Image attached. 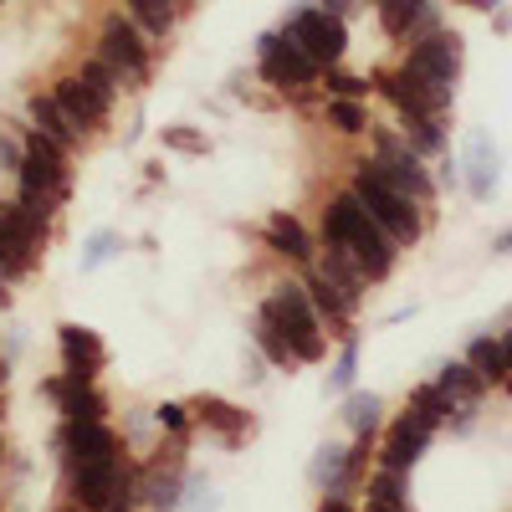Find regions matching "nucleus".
<instances>
[{
	"label": "nucleus",
	"instance_id": "obj_47",
	"mask_svg": "<svg viewBox=\"0 0 512 512\" xmlns=\"http://www.w3.org/2000/svg\"><path fill=\"white\" fill-rule=\"evenodd\" d=\"M108 512H128V502H113V507H108Z\"/></svg>",
	"mask_w": 512,
	"mask_h": 512
},
{
	"label": "nucleus",
	"instance_id": "obj_26",
	"mask_svg": "<svg viewBox=\"0 0 512 512\" xmlns=\"http://www.w3.org/2000/svg\"><path fill=\"white\" fill-rule=\"evenodd\" d=\"M379 6V26L390 36H405L415 21H425V0H374Z\"/></svg>",
	"mask_w": 512,
	"mask_h": 512
},
{
	"label": "nucleus",
	"instance_id": "obj_13",
	"mask_svg": "<svg viewBox=\"0 0 512 512\" xmlns=\"http://www.w3.org/2000/svg\"><path fill=\"white\" fill-rule=\"evenodd\" d=\"M431 425H425L420 415H400L395 425H390V441H384V456H379V466H390V472H410V466L420 461V451L431 446Z\"/></svg>",
	"mask_w": 512,
	"mask_h": 512
},
{
	"label": "nucleus",
	"instance_id": "obj_18",
	"mask_svg": "<svg viewBox=\"0 0 512 512\" xmlns=\"http://www.w3.org/2000/svg\"><path fill=\"white\" fill-rule=\"evenodd\" d=\"M41 236H47V221L31 216V210L21 200H0V241H11L21 246L31 262H36V251H41Z\"/></svg>",
	"mask_w": 512,
	"mask_h": 512
},
{
	"label": "nucleus",
	"instance_id": "obj_17",
	"mask_svg": "<svg viewBox=\"0 0 512 512\" xmlns=\"http://www.w3.org/2000/svg\"><path fill=\"white\" fill-rule=\"evenodd\" d=\"M31 128H36L41 139H52L62 154L77 149V139H82V128L62 113V103H57L52 93H36V98H31Z\"/></svg>",
	"mask_w": 512,
	"mask_h": 512
},
{
	"label": "nucleus",
	"instance_id": "obj_33",
	"mask_svg": "<svg viewBox=\"0 0 512 512\" xmlns=\"http://www.w3.org/2000/svg\"><path fill=\"white\" fill-rule=\"evenodd\" d=\"M328 123L338 128V134H364V108L354 103V98H338V103H328Z\"/></svg>",
	"mask_w": 512,
	"mask_h": 512
},
{
	"label": "nucleus",
	"instance_id": "obj_2",
	"mask_svg": "<svg viewBox=\"0 0 512 512\" xmlns=\"http://www.w3.org/2000/svg\"><path fill=\"white\" fill-rule=\"evenodd\" d=\"M349 190H354V200L369 210V221H374L384 236H390L395 246H410V241L420 236L415 200H410V195H400V190H395L390 180H384V175H379V169H374L369 159L354 169V185H349Z\"/></svg>",
	"mask_w": 512,
	"mask_h": 512
},
{
	"label": "nucleus",
	"instance_id": "obj_15",
	"mask_svg": "<svg viewBox=\"0 0 512 512\" xmlns=\"http://www.w3.org/2000/svg\"><path fill=\"white\" fill-rule=\"evenodd\" d=\"M190 415L205 425V431L226 436L231 446L251 431V415H246V410H236V405H231V400H221V395H195V400H190Z\"/></svg>",
	"mask_w": 512,
	"mask_h": 512
},
{
	"label": "nucleus",
	"instance_id": "obj_27",
	"mask_svg": "<svg viewBox=\"0 0 512 512\" xmlns=\"http://www.w3.org/2000/svg\"><path fill=\"white\" fill-rule=\"evenodd\" d=\"M466 364H472L482 379H507V359H502V338H472V349H466Z\"/></svg>",
	"mask_w": 512,
	"mask_h": 512
},
{
	"label": "nucleus",
	"instance_id": "obj_49",
	"mask_svg": "<svg viewBox=\"0 0 512 512\" xmlns=\"http://www.w3.org/2000/svg\"><path fill=\"white\" fill-rule=\"evenodd\" d=\"M67 512H82V507H77V502H72V507H67Z\"/></svg>",
	"mask_w": 512,
	"mask_h": 512
},
{
	"label": "nucleus",
	"instance_id": "obj_25",
	"mask_svg": "<svg viewBox=\"0 0 512 512\" xmlns=\"http://www.w3.org/2000/svg\"><path fill=\"white\" fill-rule=\"evenodd\" d=\"M344 461H349L344 446H323V451L313 456V466H308V482H313L318 492H338V487H344Z\"/></svg>",
	"mask_w": 512,
	"mask_h": 512
},
{
	"label": "nucleus",
	"instance_id": "obj_4",
	"mask_svg": "<svg viewBox=\"0 0 512 512\" xmlns=\"http://www.w3.org/2000/svg\"><path fill=\"white\" fill-rule=\"evenodd\" d=\"M139 487V472H123L118 456L113 461H82L72 466V502L82 512H108L113 502H128Z\"/></svg>",
	"mask_w": 512,
	"mask_h": 512
},
{
	"label": "nucleus",
	"instance_id": "obj_41",
	"mask_svg": "<svg viewBox=\"0 0 512 512\" xmlns=\"http://www.w3.org/2000/svg\"><path fill=\"white\" fill-rule=\"evenodd\" d=\"M0 313H11V277H0Z\"/></svg>",
	"mask_w": 512,
	"mask_h": 512
},
{
	"label": "nucleus",
	"instance_id": "obj_9",
	"mask_svg": "<svg viewBox=\"0 0 512 512\" xmlns=\"http://www.w3.org/2000/svg\"><path fill=\"white\" fill-rule=\"evenodd\" d=\"M52 98L62 103V113L77 123V128H98L103 118H108V108H113V98L118 93H108V88H98L93 77H62L57 88H52Z\"/></svg>",
	"mask_w": 512,
	"mask_h": 512
},
{
	"label": "nucleus",
	"instance_id": "obj_39",
	"mask_svg": "<svg viewBox=\"0 0 512 512\" xmlns=\"http://www.w3.org/2000/svg\"><path fill=\"white\" fill-rule=\"evenodd\" d=\"M26 159V144H16L11 134H0V169H21Z\"/></svg>",
	"mask_w": 512,
	"mask_h": 512
},
{
	"label": "nucleus",
	"instance_id": "obj_31",
	"mask_svg": "<svg viewBox=\"0 0 512 512\" xmlns=\"http://www.w3.org/2000/svg\"><path fill=\"white\" fill-rule=\"evenodd\" d=\"M123 251V236L118 231H93L88 236V251H82V272H98L108 256H118Z\"/></svg>",
	"mask_w": 512,
	"mask_h": 512
},
{
	"label": "nucleus",
	"instance_id": "obj_45",
	"mask_svg": "<svg viewBox=\"0 0 512 512\" xmlns=\"http://www.w3.org/2000/svg\"><path fill=\"white\" fill-rule=\"evenodd\" d=\"M497 251H512V231H502V236H497Z\"/></svg>",
	"mask_w": 512,
	"mask_h": 512
},
{
	"label": "nucleus",
	"instance_id": "obj_46",
	"mask_svg": "<svg viewBox=\"0 0 512 512\" xmlns=\"http://www.w3.org/2000/svg\"><path fill=\"white\" fill-rule=\"evenodd\" d=\"M6 374H11V369H6V359H0V390H6Z\"/></svg>",
	"mask_w": 512,
	"mask_h": 512
},
{
	"label": "nucleus",
	"instance_id": "obj_43",
	"mask_svg": "<svg viewBox=\"0 0 512 512\" xmlns=\"http://www.w3.org/2000/svg\"><path fill=\"white\" fill-rule=\"evenodd\" d=\"M502 359H507V374H512V333H502Z\"/></svg>",
	"mask_w": 512,
	"mask_h": 512
},
{
	"label": "nucleus",
	"instance_id": "obj_5",
	"mask_svg": "<svg viewBox=\"0 0 512 512\" xmlns=\"http://www.w3.org/2000/svg\"><path fill=\"white\" fill-rule=\"evenodd\" d=\"M287 36L303 47L318 67H333L338 57H344L349 47V31H344V16H328L323 6H308V11H297L287 21Z\"/></svg>",
	"mask_w": 512,
	"mask_h": 512
},
{
	"label": "nucleus",
	"instance_id": "obj_28",
	"mask_svg": "<svg viewBox=\"0 0 512 512\" xmlns=\"http://www.w3.org/2000/svg\"><path fill=\"white\" fill-rule=\"evenodd\" d=\"M128 16H134V26H144L149 36H164L175 26V6H169V0H128Z\"/></svg>",
	"mask_w": 512,
	"mask_h": 512
},
{
	"label": "nucleus",
	"instance_id": "obj_35",
	"mask_svg": "<svg viewBox=\"0 0 512 512\" xmlns=\"http://www.w3.org/2000/svg\"><path fill=\"white\" fill-rule=\"evenodd\" d=\"M164 149H175V154H205V149H210V139L180 123V128H164Z\"/></svg>",
	"mask_w": 512,
	"mask_h": 512
},
{
	"label": "nucleus",
	"instance_id": "obj_22",
	"mask_svg": "<svg viewBox=\"0 0 512 512\" xmlns=\"http://www.w3.org/2000/svg\"><path fill=\"white\" fill-rule=\"evenodd\" d=\"M251 344H256V354L262 359H272L277 369H287L292 374V364H297V354H292V344H287V333L272 323V318H262L256 313V328H251Z\"/></svg>",
	"mask_w": 512,
	"mask_h": 512
},
{
	"label": "nucleus",
	"instance_id": "obj_29",
	"mask_svg": "<svg viewBox=\"0 0 512 512\" xmlns=\"http://www.w3.org/2000/svg\"><path fill=\"white\" fill-rule=\"evenodd\" d=\"M354 374H359V333H349L344 349H338L333 374H328V390H333V395H349V390H354Z\"/></svg>",
	"mask_w": 512,
	"mask_h": 512
},
{
	"label": "nucleus",
	"instance_id": "obj_8",
	"mask_svg": "<svg viewBox=\"0 0 512 512\" xmlns=\"http://www.w3.org/2000/svg\"><path fill=\"white\" fill-rule=\"evenodd\" d=\"M374 169H379V175L390 180L400 195H410L415 205H425V200L436 195V185H431V175H425L420 154L405 149V144H395L390 134H379V159H374Z\"/></svg>",
	"mask_w": 512,
	"mask_h": 512
},
{
	"label": "nucleus",
	"instance_id": "obj_20",
	"mask_svg": "<svg viewBox=\"0 0 512 512\" xmlns=\"http://www.w3.org/2000/svg\"><path fill=\"white\" fill-rule=\"evenodd\" d=\"M267 246L277 251V256H287V262H313V241H308V231L303 226H297L292 216H287V210H277V216L267 221Z\"/></svg>",
	"mask_w": 512,
	"mask_h": 512
},
{
	"label": "nucleus",
	"instance_id": "obj_37",
	"mask_svg": "<svg viewBox=\"0 0 512 512\" xmlns=\"http://www.w3.org/2000/svg\"><path fill=\"white\" fill-rule=\"evenodd\" d=\"M26 267H31V256L21 246H11V241H0V277H21Z\"/></svg>",
	"mask_w": 512,
	"mask_h": 512
},
{
	"label": "nucleus",
	"instance_id": "obj_42",
	"mask_svg": "<svg viewBox=\"0 0 512 512\" xmlns=\"http://www.w3.org/2000/svg\"><path fill=\"white\" fill-rule=\"evenodd\" d=\"M344 6H349V0H323V11H328V16H344Z\"/></svg>",
	"mask_w": 512,
	"mask_h": 512
},
{
	"label": "nucleus",
	"instance_id": "obj_19",
	"mask_svg": "<svg viewBox=\"0 0 512 512\" xmlns=\"http://www.w3.org/2000/svg\"><path fill=\"white\" fill-rule=\"evenodd\" d=\"M333 287H338V297H344L349 308H359L364 303V287H369V277L359 272V262L344 251V246H328V256H323V267H318Z\"/></svg>",
	"mask_w": 512,
	"mask_h": 512
},
{
	"label": "nucleus",
	"instance_id": "obj_36",
	"mask_svg": "<svg viewBox=\"0 0 512 512\" xmlns=\"http://www.w3.org/2000/svg\"><path fill=\"white\" fill-rule=\"evenodd\" d=\"M154 420L164 425V431H175V436H180L185 425H190V405H175V400H164V405L154 410Z\"/></svg>",
	"mask_w": 512,
	"mask_h": 512
},
{
	"label": "nucleus",
	"instance_id": "obj_11",
	"mask_svg": "<svg viewBox=\"0 0 512 512\" xmlns=\"http://www.w3.org/2000/svg\"><path fill=\"white\" fill-rule=\"evenodd\" d=\"M57 446L67 451V472L82 461H113L118 456V441L103 420H67L57 431Z\"/></svg>",
	"mask_w": 512,
	"mask_h": 512
},
{
	"label": "nucleus",
	"instance_id": "obj_21",
	"mask_svg": "<svg viewBox=\"0 0 512 512\" xmlns=\"http://www.w3.org/2000/svg\"><path fill=\"white\" fill-rule=\"evenodd\" d=\"M436 384H441V390H446V395H451L461 410H472V405L482 400V390H487V379H482L472 364H466V359H461V364H446Z\"/></svg>",
	"mask_w": 512,
	"mask_h": 512
},
{
	"label": "nucleus",
	"instance_id": "obj_44",
	"mask_svg": "<svg viewBox=\"0 0 512 512\" xmlns=\"http://www.w3.org/2000/svg\"><path fill=\"white\" fill-rule=\"evenodd\" d=\"M364 512H400V507H390V502H369Z\"/></svg>",
	"mask_w": 512,
	"mask_h": 512
},
{
	"label": "nucleus",
	"instance_id": "obj_6",
	"mask_svg": "<svg viewBox=\"0 0 512 512\" xmlns=\"http://www.w3.org/2000/svg\"><path fill=\"white\" fill-rule=\"evenodd\" d=\"M128 88H139V82L149 77V47H144V31L128 21V16H108L103 26V52H98Z\"/></svg>",
	"mask_w": 512,
	"mask_h": 512
},
{
	"label": "nucleus",
	"instance_id": "obj_23",
	"mask_svg": "<svg viewBox=\"0 0 512 512\" xmlns=\"http://www.w3.org/2000/svg\"><path fill=\"white\" fill-rule=\"evenodd\" d=\"M451 410H456V400L441 390V384H420L415 390V400H410V415H420L431 431H441V425L451 420Z\"/></svg>",
	"mask_w": 512,
	"mask_h": 512
},
{
	"label": "nucleus",
	"instance_id": "obj_24",
	"mask_svg": "<svg viewBox=\"0 0 512 512\" xmlns=\"http://www.w3.org/2000/svg\"><path fill=\"white\" fill-rule=\"evenodd\" d=\"M466 164H472V195L487 200L492 185H497V154H492L487 134H472V154H466Z\"/></svg>",
	"mask_w": 512,
	"mask_h": 512
},
{
	"label": "nucleus",
	"instance_id": "obj_14",
	"mask_svg": "<svg viewBox=\"0 0 512 512\" xmlns=\"http://www.w3.org/2000/svg\"><path fill=\"white\" fill-rule=\"evenodd\" d=\"M57 405H62V415L67 420H103V410H108V400L93 390V379H72V374H57V379H47L41 384Z\"/></svg>",
	"mask_w": 512,
	"mask_h": 512
},
{
	"label": "nucleus",
	"instance_id": "obj_7",
	"mask_svg": "<svg viewBox=\"0 0 512 512\" xmlns=\"http://www.w3.org/2000/svg\"><path fill=\"white\" fill-rule=\"evenodd\" d=\"M262 77L272 82V88H308V82H318V62L297 47V41L287 31H267L262 36Z\"/></svg>",
	"mask_w": 512,
	"mask_h": 512
},
{
	"label": "nucleus",
	"instance_id": "obj_48",
	"mask_svg": "<svg viewBox=\"0 0 512 512\" xmlns=\"http://www.w3.org/2000/svg\"><path fill=\"white\" fill-rule=\"evenodd\" d=\"M502 384H507V395H512V374H507V379H502Z\"/></svg>",
	"mask_w": 512,
	"mask_h": 512
},
{
	"label": "nucleus",
	"instance_id": "obj_12",
	"mask_svg": "<svg viewBox=\"0 0 512 512\" xmlns=\"http://www.w3.org/2000/svg\"><path fill=\"white\" fill-rule=\"evenodd\" d=\"M57 349H62V369L72 379H93L108 364L103 338L93 328H82V323H57Z\"/></svg>",
	"mask_w": 512,
	"mask_h": 512
},
{
	"label": "nucleus",
	"instance_id": "obj_3",
	"mask_svg": "<svg viewBox=\"0 0 512 512\" xmlns=\"http://www.w3.org/2000/svg\"><path fill=\"white\" fill-rule=\"evenodd\" d=\"M256 313L272 318V323L287 333V344H292L297 364H318V359L328 354V333H323V323H318V313H313V303H308V292H303V287L282 282Z\"/></svg>",
	"mask_w": 512,
	"mask_h": 512
},
{
	"label": "nucleus",
	"instance_id": "obj_40",
	"mask_svg": "<svg viewBox=\"0 0 512 512\" xmlns=\"http://www.w3.org/2000/svg\"><path fill=\"white\" fill-rule=\"evenodd\" d=\"M318 512H354L344 497H338V492H323V502H318Z\"/></svg>",
	"mask_w": 512,
	"mask_h": 512
},
{
	"label": "nucleus",
	"instance_id": "obj_30",
	"mask_svg": "<svg viewBox=\"0 0 512 512\" xmlns=\"http://www.w3.org/2000/svg\"><path fill=\"white\" fill-rule=\"evenodd\" d=\"M379 395H349L344 400V420H349V431L354 436H374V425H379Z\"/></svg>",
	"mask_w": 512,
	"mask_h": 512
},
{
	"label": "nucleus",
	"instance_id": "obj_38",
	"mask_svg": "<svg viewBox=\"0 0 512 512\" xmlns=\"http://www.w3.org/2000/svg\"><path fill=\"white\" fill-rule=\"evenodd\" d=\"M328 88H333L338 98H364V93H369V82H364V77H349V72H333V77H328Z\"/></svg>",
	"mask_w": 512,
	"mask_h": 512
},
{
	"label": "nucleus",
	"instance_id": "obj_32",
	"mask_svg": "<svg viewBox=\"0 0 512 512\" xmlns=\"http://www.w3.org/2000/svg\"><path fill=\"white\" fill-rule=\"evenodd\" d=\"M369 502H390V507H405L400 472H390V466H379V472L369 477Z\"/></svg>",
	"mask_w": 512,
	"mask_h": 512
},
{
	"label": "nucleus",
	"instance_id": "obj_10",
	"mask_svg": "<svg viewBox=\"0 0 512 512\" xmlns=\"http://www.w3.org/2000/svg\"><path fill=\"white\" fill-rule=\"evenodd\" d=\"M405 67L451 93V88H456V72H461V36H456V31H436L431 41H420V47L410 52Z\"/></svg>",
	"mask_w": 512,
	"mask_h": 512
},
{
	"label": "nucleus",
	"instance_id": "obj_16",
	"mask_svg": "<svg viewBox=\"0 0 512 512\" xmlns=\"http://www.w3.org/2000/svg\"><path fill=\"white\" fill-rule=\"evenodd\" d=\"M303 292H308V303H313V313H318V323H323V333H333V338H349L354 328H349V303L338 297V287L323 277V272H313L308 282H303Z\"/></svg>",
	"mask_w": 512,
	"mask_h": 512
},
{
	"label": "nucleus",
	"instance_id": "obj_34",
	"mask_svg": "<svg viewBox=\"0 0 512 512\" xmlns=\"http://www.w3.org/2000/svg\"><path fill=\"white\" fill-rule=\"evenodd\" d=\"M405 134H410V149H415V154L441 149V123H436V118H405Z\"/></svg>",
	"mask_w": 512,
	"mask_h": 512
},
{
	"label": "nucleus",
	"instance_id": "obj_1",
	"mask_svg": "<svg viewBox=\"0 0 512 512\" xmlns=\"http://www.w3.org/2000/svg\"><path fill=\"white\" fill-rule=\"evenodd\" d=\"M323 241L328 246H344L354 262H359V272L369 277V282H379V277H390V267H395V241L384 236L374 221H369V210L344 190L328 210H323Z\"/></svg>",
	"mask_w": 512,
	"mask_h": 512
}]
</instances>
